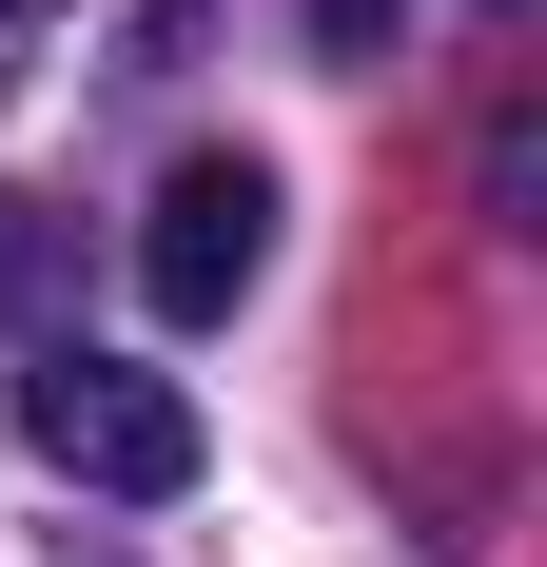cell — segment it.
<instances>
[{"instance_id":"cell-2","label":"cell","mask_w":547,"mask_h":567,"mask_svg":"<svg viewBox=\"0 0 547 567\" xmlns=\"http://www.w3.org/2000/svg\"><path fill=\"white\" fill-rule=\"evenodd\" d=\"M255 275H274V157H176L157 216H137V293H157L176 333H216Z\"/></svg>"},{"instance_id":"cell-1","label":"cell","mask_w":547,"mask_h":567,"mask_svg":"<svg viewBox=\"0 0 547 567\" xmlns=\"http://www.w3.org/2000/svg\"><path fill=\"white\" fill-rule=\"evenodd\" d=\"M20 431H40L79 489H117V509H176V489H196V451H216V431H196V392H176V372H137V352H40V372H20Z\"/></svg>"}]
</instances>
